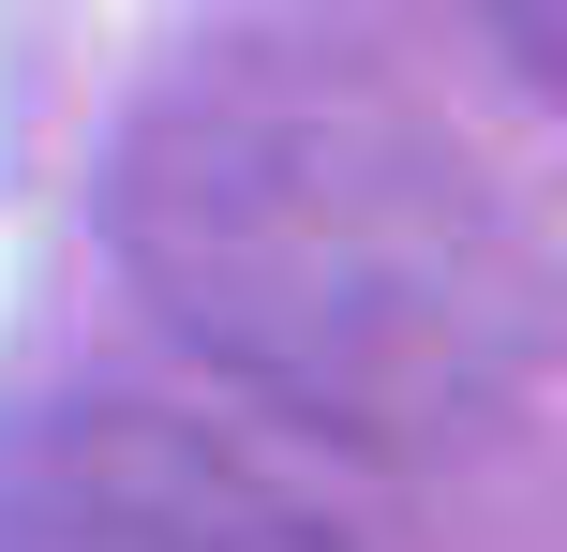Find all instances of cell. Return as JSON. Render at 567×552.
I'll use <instances>...</instances> for the list:
<instances>
[{"mask_svg":"<svg viewBox=\"0 0 567 552\" xmlns=\"http://www.w3.org/2000/svg\"><path fill=\"white\" fill-rule=\"evenodd\" d=\"M478 15H493V30H508V45H523V60H553V15H567V0H478Z\"/></svg>","mask_w":567,"mask_h":552,"instance_id":"obj_3","label":"cell"},{"mask_svg":"<svg viewBox=\"0 0 567 552\" xmlns=\"http://www.w3.org/2000/svg\"><path fill=\"white\" fill-rule=\"evenodd\" d=\"M0 552H359V538L209 418L60 404L0 448Z\"/></svg>","mask_w":567,"mask_h":552,"instance_id":"obj_2","label":"cell"},{"mask_svg":"<svg viewBox=\"0 0 567 552\" xmlns=\"http://www.w3.org/2000/svg\"><path fill=\"white\" fill-rule=\"evenodd\" d=\"M105 239L209 374L343 448L449 464L538 388L553 269L508 165L343 45H195L105 165Z\"/></svg>","mask_w":567,"mask_h":552,"instance_id":"obj_1","label":"cell"}]
</instances>
